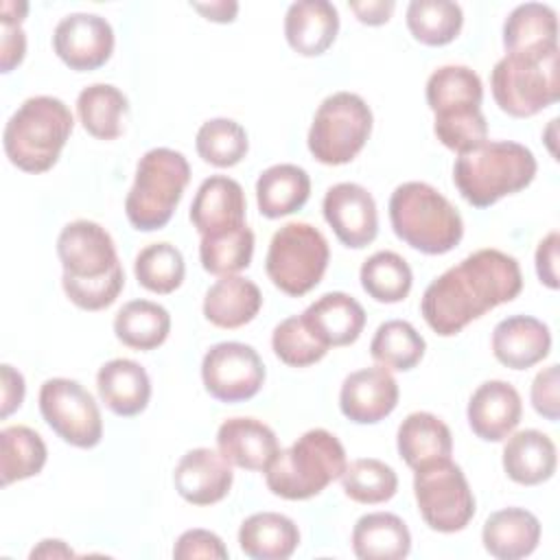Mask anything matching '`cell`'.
Masks as SVG:
<instances>
[{
	"mask_svg": "<svg viewBox=\"0 0 560 560\" xmlns=\"http://www.w3.org/2000/svg\"><path fill=\"white\" fill-rule=\"evenodd\" d=\"M232 481L230 462L219 451L206 446L184 453L173 472L177 494L192 505L219 503L230 492Z\"/></svg>",
	"mask_w": 560,
	"mask_h": 560,
	"instance_id": "e0dca14e",
	"label": "cell"
},
{
	"mask_svg": "<svg viewBox=\"0 0 560 560\" xmlns=\"http://www.w3.org/2000/svg\"><path fill=\"white\" fill-rule=\"evenodd\" d=\"M0 381H2V409L0 416L9 418L24 400V376L13 370L9 363L0 365Z\"/></svg>",
	"mask_w": 560,
	"mask_h": 560,
	"instance_id": "681fc988",
	"label": "cell"
},
{
	"mask_svg": "<svg viewBox=\"0 0 560 560\" xmlns=\"http://www.w3.org/2000/svg\"><path fill=\"white\" fill-rule=\"evenodd\" d=\"M68 558L72 556V549L63 542V540H42L33 551H31V558Z\"/></svg>",
	"mask_w": 560,
	"mask_h": 560,
	"instance_id": "f5cc1de1",
	"label": "cell"
},
{
	"mask_svg": "<svg viewBox=\"0 0 560 560\" xmlns=\"http://www.w3.org/2000/svg\"><path fill=\"white\" fill-rule=\"evenodd\" d=\"M72 127V112L61 98L31 96L4 125V153L20 171L44 173L57 164Z\"/></svg>",
	"mask_w": 560,
	"mask_h": 560,
	"instance_id": "5b68a950",
	"label": "cell"
},
{
	"mask_svg": "<svg viewBox=\"0 0 560 560\" xmlns=\"http://www.w3.org/2000/svg\"><path fill=\"white\" fill-rule=\"evenodd\" d=\"M532 407L542 418L556 422L560 418V402H558V365H549L540 370L532 383Z\"/></svg>",
	"mask_w": 560,
	"mask_h": 560,
	"instance_id": "bcb514c9",
	"label": "cell"
},
{
	"mask_svg": "<svg viewBox=\"0 0 560 560\" xmlns=\"http://www.w3.org/2000/svg\"><path fill=\"white\" fill-rule=\"evenodd\" d=\"M129 112L127 96L112 83H92L77 96V114L83 129L98 140H116Z\"/></svg>",
	"mask_w": 560,
	"mask_h": 560,
	"instance_id": "836d02e7",
	"label": "cell"
},
{
	"mask_svg": "<svg viewBox=\"0 0 560 560\" xmlns=\"http://www.w3.org/2000/svg\"><path fill=\"white\" fill-rule=\"evenodd\" d=\"M201 381L212 398L221 402H243L260 392L265 365L252 346L221 341L203 354Z\"/></svg>",
	"mask_w": 560,
	"mask_h": 560,
	"instance_id": "4fadbf2b",
	"label": "cell"
},
{
	"mask_svg": "<svg viewBox=\"0 0 560 560\" xmlns=\"http://www.w3.org/2000/svg\"><path fill=\"white\" fill-rule=\"evenodd\" d=\"M324 219L335 236L352 249L370 245L378 234V212L374 197L354 182H339L330 186L322 201Z\"/></svg>",
	"mask_w": 560,
	"mask_h": 560,
	"instance_id": "9a60e30c",
	"label": "cell"
},
{
	"mask_svg": "<svg viewBox=\"0 0 560 560\" xmlns=\"http://www.w3.org/2000/svg\"><path fill=\"white\" fill-rule=\"evenodd\" d=\"M46 444L37 431L24 424L4 427L0 431V475L2 486L22 481L42 472L46 464Z\"/></svg>",
	"mask_w": 560,
	"mask_h": 560,
	"instance_id": "d590c367",
	"label": "cell"
},
{
	"mask_svg": "<svg viewBox=\"0 0 560 560\" xmlns=\"http://www.w3.org/2000/svg\"><path fill=\"white\" fill-rule=\"evenodd\" d=\"M245 210L247 201L241 184L228 175H210L195 192L190 221L201 236H212L245 225Z\"/></svg>",
	"mask_w": 560,
	"mask_h": 560,
	"instance_id": "ac0fdd59",
	"label": "cell"
},
{
	"mask_svg": "<svg viewBox=\"0 0 560 560\" xmlns=\"http://www.w3.org/2000/svg\"><path fill=\"white\" fill-rule=\"evenodd\" d=\"M133 273L138 284L147 291L160 295L173 293L184 282V256L175 245L166 241L151 243L138 252L133 260Z\"/></svg>",
	"mask_w": 560,
	"mask_h": 560,
	"instance_id": "60d3db41",
	"label": "cell"
},
{
	"mask_svg": "<svg viewBox=\"0 0 560 560\" xmlns=\"http://www.w3.org/2000/svg\"><path fill=\"white\" fill-rule=\"evenodd\" d=\"M254 256V232L247 225L201 236L199 260L212 276H234L249 267Z\"/></svg>",
	"mask_w": 560,
	"mask_h": 560,
	"instance_id": "ab89813d",
	"label": "cell"
},
{
	"mask_svg": "<svg viewBox=\"0 0 560 560\" xmlns=\"http://www.w3.org/2000/svg\"><path fill=\"white\" fill-rule=\"evenodd\" d=\"M311 195V177L298 164H273L256 182L258 210L267 219L298 212Z\"/></svg>",
	"mask_w": 560,
	"mask_h": 560,
	"instance_id": "d6a6232c",
	"label": "cell"
},
{
	"mask_svg": "<svg viewBox=\"0 0 560 560\" xmlns=\"http://www.w3.org/2000/svg\"><path fill=\"white\" fill-rule=\"evenodd\" d=\"M427 341L424 337L405 319H389L383 322L370 343L372 359L387 368L407 372L420 363L424 357Z\"/></svg>",
	"mask_w": 560,
	"mask_h": 560,
	"instance_id": "74e56055",
	"label": "cell"
},
{
	"mask_svg": "<svg viewBox=\"0 0 560 560\" xmlns=\"http://www.w3.org/2000/svg\"><path fill=\"white\" fill-rule=\"evenodd\" d=\"M190 182V166L184 153L155 147L149 149L138 166L133 186L125 199V214L140 232L164 228Z\"/></svg>",
	"mask_w": 560,
	"mask_h": 560,
	"instance_id": "52a82bcc",
	"label": "cell"
},
{
	"mask_svg": "<svg viewBox=\"0 0 560 560\" xmlns=\"http://www.w3.org/2000/svg\"><path fill=\"white\" fill-rule=\"evenodd\" d=\"M483 85L468 66H442L427 81V103L435 120L462 118L481 112Z\"/></svg>",
	"mask_w": 560,
	"mask_h": 560,
	"instance_id": "cb8c5ba5",
	"label": "cell"
},
{
	"mask_svg": "<svg viewBox=\"0 0 560 560\" xmlns=\"http://www.w3.org/2000/svg\"><path fill=\"white\" fill-rule=\"evenodd\" d=\"M262 306L256 282L241 276H221L203 298V317L219 328H241L249 324Z\"/></svg>",
	"mask_w": 560,
	"mask_h": 560,
	"instance_id": "f1b7e54d",
	"label": "cell"
},
{
	"mask_svg": "<svg viewBox=\"0 0 560 560\" xmlns=\"http://www.w3.org/2000/svg\"><path fill=\"white\" fill-rule=\"evenodd\" d=\"M96 389L109 411L122 418L138 416L151 398L147 370L131 359H112L96 374Z\"/></svg>",
	"mask_w": 560,
	"mask_h": 560,
	"instance_id": "d4e9b609",
	"label": "cell"
},
{
	"mask_svg": "<svg viewBox=\"0 0 560 560\" xmlns=\"http://www.w3.org/2000/svg\"><path fill=\"white\" fill-rule=\"evenodd\" d=\"M413 494L424 523L442 534L462 532L475 516V497L462 468L451 457L413 470Z\"/></svg>",
	"mask_w": 560,
	"mask_h": 560,
	"instance_id": "8fae6325",
	"label": "cell"
},
{
	"mask_svg": "<svg viewBox=\"0 0 560 560\" xmlns=\"http://www.w3.org/2000/svg\"><path fill=\"white\" fill-rule=\"evenodd\" d=\"M350 9L359 22L368 26H381L389 20L392 11L396 9V2L394 0H363V2L352 0Z\"/></svg>",
	"mask_w": 560,
	"mask_h": 560,
	"instance_id": "f907efd6",
	"label": "cell"
},
{
	"mask_svg": "<svg viewBox=\"0 0 560 560\" xmlns=\"http://www.w3.org/2000/svg\"><path fill=\"white\" fill-rule=\"evenodd\" d=\"M52 50L70 70H96L114 52V28L96 13H70L55 26Z\"/></svg>",
	"mask_w": 560,
	"mask_h": 560,
	"instance_id": "5bb4252c",
	"label": "cell"
},
{
	"mask_svg": "<svg viewBox=\"0 0 560 560\" xmlns=\"http://www.w3.org/2000/svg\"><path fill=\"white\" fill-rule=\"evenodd\" d=\"M505 55H540L558 48V18L549 4L525 2L503 22Z\"/></svg>",
	"mask_w": 560,
	"mask_h": 560,
	"instance_id": "83f0119b",
	"label": "cell"
},
{
	"mask_svg": "<svg viewBox=\"0 0 560 560\" xmlns=\"http://www.w3.org/2000/svg\"><path fill=\"white\" fill-rule=\"evenodd\" d=\"M271 348L276 357L291 368L313 365L328 352V348L308 330L302 315L287 317L273 328Z\"/></svg>",
	"mask_w": 560,
	"mask_h": 560,
	"instance_id": "ee69618b",
	"label": "cell"
},
{
	"mask_svg": "<svg viewBox=\"0 0 560 560\" xmlns=\"http://www.w3.org/2000/svg\"><path fill=\"white\" fill-rule=\"evenodd\" d=\"M523 402L514 385L505 381L481 383L468 400V424L486 442H503L521 422Z\"/></svg>",
	"mask_w": 560,
	"mask_h": 560,
	"instance_id": "d6986e66",
	"label": "cell"
},
{
	"mask_svg": "<svg viewBox=\"0 0 560 560\" xmlns=\"http://www.w3.org/2000/svg\"><path fill=\"white\" fill-rule=\"evenodd\" d=\"M116 339L133 350H153L171 332L168 311L151 300H131L114 317Z\"/></svg>",
	"mask_w": 560,
	"mask_h": 560,
	"instance_id": "e575fe53",
	"label": "cell"
},
{
	"mask_svg": "<svg viewBox=\"0 0 560 560\" xmlns=\"http://www.w3.org/2000/svg\"><path fill=\"white\" fill-rule=\"evenodd\" d=\"M549 350L551 332L532 315H510L492 330V354L510 370H527L540 363Z\"/></svg>",
	"mask_w": 560,
	"mask_h": 560,
	"instance_id": "44dd1931",
	"label": "cell"
},
{
	"mask_svg": "<svg viewBox=\"0 0 560 560\" xmlns=\"http://www.w3.org/2000/svg\"><path fill=\"white\" fill-rule=\"evenodd\" d=\"M394 234L409 247L440 256L455 249L464 236L457 208L431 184L405 182L389 197Z\"/></svg>",
	"mask_w": 560,
	"mask_h": 560,
	"instance_id": "277c9868",
	"label": "cell"
},
{
	"mask_svg": "<svg viewBox=\"0 0 560 560\" xmlns=\"http://www.w3.org/2000/svg\"><path fill=\"white\" fill-rule=\"evenodd\" d=\"M558 245L560 236L553 230L536 247V273L538 280L549 289H558Z\"/></svg>",
	"mask_w": 560,
	"mask_h": 560,
	"instance_id": "7dc6e473",
	"label": "cell"
},
{
	"mask_svg": "<svg viewBox=\"0 0 560 560\" xmlns=\"http://www.w3.org/2000/svg\"><path fill=\"white\" fill-rule=\"evenodd\" d=\"M398 405V383L383 365L348 374L339 392L341 413L357 424H376Z\"/></svg>",
	"mask_w": 560,
	"mask_h": 560,
	"instance_id": "2e32d148",
	"label": "cell"
},
{
	"mask_svg": "<svg viewBox=\"0 0 560 560\" xmlns=\"http://www.w3.org/2000/svg\"><path fill=\"white\" fill-rule=\"evenodd\" d=\"M339 31L337 7L328 0H298L287 9L284 37L302 57L324 55Z\"/></svg>",
	"mask_w": 560,
	"mask_h": 560,
	"instance_id": "603a6c76",
	"label": "cell"
},
{
	"mask_svg": "<svg viewBox=\"0 0 560 560\" xmlns=\"http://www.w3.org/2000/svg\"><path fill=\"white\" fill-rule=\"evenodd\" d=\"M558 48L540 55H505L490 74L494 103L514 118H529L560 98Z\"/></svg>",
	"mask_w": 560,
	"mask_h": 560,
	"instance_id": "ba28073f",
	"label": "cell"
},
{
	"mask_svg": "<svg viewBox=\"0 0 560 560\" xmlns=\"http://www.w3.org/2000/svg\"><path fill=\"white\" fill-rule=\"evenodd\" d=\"M46 424L77 448H94L103 438V418L94 396L72 378H48L39 389Z\"/></svg>",
	"mask_w": 560,
	"mask_h": 560,
	"instance_id": "7c38bea8",
	"label": "cell"
},
{
	"mask_svg": "<svg viewBox=\"0 0 560 560\" xmlns=\"http://www.w3.org/2000/svg\"><path fill=\"white\" fill-rule=\"evenodd\" d=\"M308 330L326 346L341 348L354 343L365 326L363 306L343 291H330L317 298L304 313Z\"/></svg>",
	"mask_w": 560,
	"mask_h": 560,
	"instance_id": "7402d4cb",
	"label": "cell"
},
{
	"mask_svg": "<svg viewBox=\"0 0 560 560\" xmlns=\"http://www.w3.org/2000/svg\"><path fill=\"white\" fill-rule=\"evenodd\" d=\"M195 147L203 162L217 168H230L247 155L249 142L247 131L236 120L210 118L199 127Z\"/></svg>",
	"mask_w": 560,
	"mask_h": 560,
	"instance_id": "b9f144b4",
	"label": "cell"
},
{
	"mask_svg": "<svg viewBox=\"0 0 560 560\" xmlns=\"http://www.w3.org/2000/svg\"><path fill=\"white\" fill-rule=\"evenodd\" d=\"M501 459L505 475L521 486H538L551 479L558 464L553 440L538 429L510 433Z\"/></svg>",
	"mask_w": 560,
	"mask_h": 560,
	"instance_id": "4316f807",
	"label": "cell"
},
{
	"mask_svg": "<svg viewBox=\"0 0 560 560\" xmlns=\"http://www.w3.org/2000/svg\"><path fill=\"white\" fill-rule=\"evenodd\" d=\"M411 549L405 521L392 512L363 514L352 529V551L361 560H400Z\"/></svg>",
	"mask_w": 560,
	"mask_h": 560,
	"instance_id": "1f68e13d",
	"label": "cell"
},
{
	"mask_svg": "<svg viewBox=\"0 0 560 560\" xmlns=\"http://www.w3.org/2000/svg\"><path fill=\"white\" fill-rule=\"evenodd\" d=\"M372 133V109L354 92H335L317 107L308 129L311 155L328 166H341L357 158Z\"/></svg>",
	"mask_w": 560,
	"mask_h": 560,
	"instance_id": "30bf717a",
	"label": "cell"
},
{
	"mask_svg": "<svg viewBox=\"0 0 560 560\" xmlns=\"http://www.w3.org/2000/svg\"><path fill=\"white\" fill-rule=\"evenodd\" d=\"M346 466V448L339 438L326 429H311L273 457L265 479L276 497L304 501L339 479Z\"/></svg>",
	"mask_w": 560,
	"mask_h": 560,
	"instance_id": "8992f818",
	"label": "cell"
},
{
	"mask_svg": "<svg viewBox=\"0 0 560 560\" xmlns=\"http://www.w3.org/2000/svg\"><path fill=\"white\" fill-rule=\"evenodd\" d=\"M238 545L254 560H287L300 545V529L284 514L256 512L241 523Z\"/></svg>",
	"mask_w": 560,
	"mask_h": 560,
	"instance_id": "f546056e",
	"label": "cell"
},
{
	"mask_svg": "<svg viewBox=\"0 0 560 560\" xmlns=\"http://www.w3.org/2000/svg\"><path fill=\"white\" fill-rule=\"evenodd\" d=\"M481 542L499 560L525 558L540 542V521L525 508L497 510L483 523Z\"/></svg>",
	"mask_w": 560,
	"mask_h": 560,
	"instance_id": "484cf974",
	"label": "cell"
},
{
	"mask_svg": "<svg viewBox=\"0 0 560 560\" xmlns=\"http://www.w3.org/2000/svg\"><path fill=\"white\" fill-rule=\"evenodd\" d=\"M339 479L346 497L365 505L385 503L398 490V477L394 468L374 457L354 459L346 466Z\"/></svg>",
	"mask_w": 560,
	"mask_h": 560,
	"instance_id": "7bdbcfd3",
	"label": "cell"
},
{
	"mask_svg": "<svg viewBox=\"0 0 560 560\" xmlns=\"http://www.w3.org/2000/svg\"><path fill=\"white\" fill-rule=\"evenodd\" d=\"M26 52V35L20 24H2V44H0V68L11 72L22 63Z\"/></svg>",
	"mask_w": 560,
	"mask_h": 560,
	"instance_id": "c3c4849f",
	"label": "cell"
},
{
	"mask_svg": "<svg viewBox=\"0 0 560 560\" xmlns=\"http://www.w3.org/2000/svg\"><path fill=\"white\" fill-rule=\"evenodd\" d=\"M173 556L177 560H190V558H219L225 560L228 558V549L223 545V540L208 529H188L184 532L175 547H173Z\"/></svg>",
	"mask_w": 560,
	"mask_h": 560,
	"instance_id": "f6af8a7d",
	"label": "cell"
},
{
	"mask_svg": "<svg viewBox=\"0 0 560 560\" xmlns=\"http://www.w3.org/2000/svg\"><path fill=\"white\" fill-rule=\"evenodd\" d=\"M217 448L230 462V466L254 472H265L280 453L273 429L256 418L225 420L217 431Z\"/></svg>",
	"mask_w": 560,
	"mask_h": 560,
	"instance_id": "ffe728a7",
	"label": "cell"
},
{
	"mask_svg": "<svg viewBox=\"0 0 560 560\" xmlns=\"http://www.w3.org/2000/svg\"><path fill=\"white\" fill-rule=\"evenodd\" d=\"M534 153L512 140H486L472 151L459 153L453 166V184L475 208H490L514 195L536 177Z\"/></svg>",
	"mask_w": 560,
	"mask_h": 560,
	"instance_id": "3957f363",
	"label": "cell"
},
{
	"mask_svg": "<svg viewBox=\"0 0 560 560\" xmlns=\"http://www.w3.org/2000/svg\"><path fill=\"white\" fill-rule=\"evenodd\" d=\"M359 280L363 291L383 304H396L402 302L413 284V273L407 260L389 249L372 254L368 260H363Z\"/></svg>",
	"mask_w": 560,
	"mask_h": 560,
	"instance_id": "8d00e7d4",
	"label": "cell"
},
{
	"mask_svg": "<svg viewBox=\"0 0 560 560\" xmlns=\"http://www.w3.org/2000/svg\"><path fill=\"white\" fill-rule=\"evenodd\" d=\"M63 267L61 287L68 300L83 311H101L116 302L125 287V271L114 238L96 221H70L57 238Z\"/></svg>",
	"mask_w": 560,
	"mask_h": 560,
	"instance_id": "7a4b0ae2",
	"label": "cell"
},
{
	"mask_svg": "<svg viewBox=\"0 0 560 560\" xmlns=\"http://www.w3.org/2000/svg\"><path fill=\"white\" fill-rule=\"evenodd\" d=\"M521 289L523 273L516 258L486 247L438 276L424 289L420 311L435 335L453 337L472 319L512 302Z\"/></svg>",
	"mask_w": 560,
	"mask_h": 560,
	"instance_id": "6da1fadb",
	"label": "cell"
},
{
	"mask_svg": "<svg viewBox=\"0 0 560 560\" xmlns=\"http://www.w3.org/2000/svg\"><path fill=\"white\" fill-rule=\"evenodd\" d=\"M192 9L199 11L206 20L212 22H232L238 13V4L236 2H228V0H217V2H192Z\"/></svg>",
	"mask_w": 560,
	"mask_h": 560,
	"instance_id": "816d5d0a",
	"label": "cell"
},
{
	"mask_svg": "<svg viewBox=\"0 0 560 560\" xmlns=\"http://www.w3.org/2000/svg\"><path fill=\"white\" fill-rule=\"evenodd\" d=\"M396 446L402 462L416 470L433 459L451 457L453 435L438 416L429 411H413L400 422Z\"/></svg>",
	"mask_w": 560,
	"mask_h": 560,
	"instance_id": "4dcf8cb0",
	"label": "cell"
},
{
	"mask_svg": "<svg viewBox=\"0 0 560 560\" xmlns=\"http://www.w3.org/2000/svg\"><path fill=\"white\" fill-rule=\"evenodd\" d=\"M328 260L326 236L311 223L291 221L271 236L265 271L273 287L291 298H300L319 284Z\"/></svg>",
	"mask_w": 560,
	"mask_h": 560,
	"instance_id": "9c48e42d",
	"label": "cell"
},
{
	"mask_svg": "<svg viewBox=\"0 0 560 560\" xmlns=\"http://www.w3.org/2000/svg\"><path fill=\"white\" fill-rule=\"evenodd\" d=\"M464 24V13L451 0H413L407 7V28L424 46L451 44Z\"/></svg>",
	"mask_w": 560,
	"mask_h": 560,
	"instance_id": "f35d334b",
	"label": "cell"
}]
</instances>
